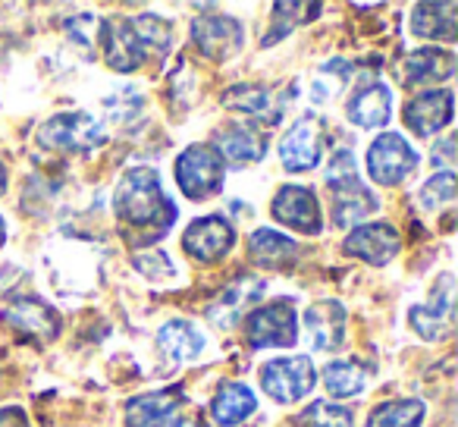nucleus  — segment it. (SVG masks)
Instances as JSON below:
<instances>
[{
    "mask_svg": "<svg viewBox=\"0 0 458 427\" xmlns=\"http://www.w3.org/2000/svg\"><path fill=\"white\" fill-rule=\"evenodd\" d=\"M249 249H251V258H255L258 264H267V268H280V264H286L295 258V243L276 230L251 233Z\"/></svg>",
    "mask_w": 458,
    "mask_h": 427,
    "instance_id": "bb28decb",
    "label": "nucleus"
},
{
    "mask_svg": "<svg viewBox=\"0 0 458 427\" xmlns=\"http://www.w3.org/2000/svg\"><path fill=\"white\" fill-rule=\"evenodd\" d=\"M0 427H29V418L22 408H0Z\"/></svg>",
    "mask_w": 458,
    "mask_h": 427,
    "instance_id": "72a5a7b5",
    "label": "nucleus"
},
{
    "mask_svg": "<svg viewBox=\"0 0 458 427\" xmlns=\"http://www.w3.org/2000/svg\"><path fill=\"white\" fill-rule=\"evenodd\" d=\"M220 158L233 160V164H255V160L264 158V141L255 129L249 126H229L216 135V148Z\"/></svg>",
    "mask_w": 458,
    "mask_h": 427,
    "instance_id": "4be33fe9",
    "label": "nucleus"
},
{
    "mask_svg": "<svg viewBox=\"0 0 458 427\" xmlns=\"http://www.w3.org/2000/svg\"><path fill=\"white\" fill-rule=\"evenodd\" d=\"M389 107H393V95L383 82H370L349 101V120L361 129L386 126Z\"/></svg>",
    "mask_w": 458,
    "mask_h": 427,
    "instance_id": "412c9836",
    "label": "nucleus"
},
{
    "mask_svg": "<svg viewBox=\"0 0 458 427\" xmlns=\"http://www.w3.org/2000/svg\"><path fill=\"white\" fill-rule=\"evenodd\" d=\"M330 185H333V218H336L339 226L355 224V220L368 218L370 210L377 208V198L368 192V185H361L358 173L355 176L336 179Z\"/></svg>",
    "mask_w": 458,
    "mask_h": 427,
    "instance_id": "f3484780",
    "label": "nucleus"
},
{
    "mask_svg": "<svg viewBox=\"0 0 458 427\" xmlns=\"http://www.w3.org/2000/svg\"><path fill=\"white\" fill-rule=\"evenodd\" d=\"M414 167H418V151L395 132L380 135V139H374V145L368 148V173H370V179L380 185L402 183Z\"/></svg>",
    "mask_w": 458,
    "mask_h": 427,
    "instance_id": "423d86ee",
    "label": "nucleus"
},
{
    "mask_svg": "<svg viewBox=\"0 0 458 427\" xmlns=\"http://www.w3.org/2000/svg\"><path fill=\"white\" fill-rule=\"evenodd\" d=\"M245 333H249V343L258 346V349H267V346H295L299 324H295L293 302H270V305L249 312Z\"/></svg>",
    "mask_w": 458,
    "mask_h": 427,
    "instance_id": "39448f33",
    "label": "nucleus"
},
{
    "mask_svg": "<svg viewBox=\"0 0 458 427\" xmlns=\"http://www.w3.org/2000/svg\"><path fill=\"white\" fill-rule=\"evenodd\" d=\"M233 243H236V230H233V224L223 220L220 214L195 220V224L182 233L185 252L201 264H210V261H216V258H223L233 249Z\"/></svg>",
    "mask_w": 458,
    "mask_h": 427,
    "instance_id": "6e6552de",
    "label": "nucleus"
},
{
    "mask_svg": "<svg viewBox=\"0 0 458 427\" xmlns=\"http://www.w3.org/2000/svg\"><path fill=\"white\" fill-rule=\"evenodd\" d=\"M274 218L299 233H320V204L314 192L301 185H286L274 198Z\"/></svg>",
    "mask_w": 458,
    "mask_h": 427,
    "instance_id": "4468645a",
    "label": "nucleus"
},
{
    "mask_svg": "<svg viewBox=\"0 0 458 427\" xmlns=\"http://www.w3.org/2000/svg\"><path fill=\"white\" fill-rule=\"evenodd\" d=\"M176 427H208L204 421H198V418H185L182 424H176Z\"/></svg>",
    "mask_w": 458,
    "mask_h": 427,
    "instance_id": "c9c22d12",
    "label": "nucleus"
},
{
    "mask_svg": "<svg viewBox=\"0 0 458 427\" xmlns=\"http://www.w3.org/2000/svg\"><path fill=\"white\" fill-rule=\"evenodd\" d=\"M324 387L333 399H349L368 387V374L352 362H330L324 368Z\"/></svg>",
    "mask_w": 458,
    "mask_h": 427,
    "instance_id": "cd10ccee",
    "label": "nucleus"
},
{
    "mask_svg": "<svg viewBox=\"0 0 458 427\" xmlns=\"http://www.w3.org/2000/svg\"><path fill=\"white\" fill-rule=\"evenodd\" d=\"M4 324L16 327V330L29 333L35 339H51L60 330L57 314L38 299H13L4 308Z\"/></svg>",
    "mask_w": 458,
    "mask_h": 427,
    "instance_id": "dca6fc26",
    "label": "nucleus"
},
{
    "mask_svg": "<svg viewBox=\"0 0 458 427\" xmlns=\"http://www.w3.org/2000/svg\"><path fill=\"white\" fill-rule=\"evenodd\" d=\"M4 192H7V167L0 164V195H4Z\"/></svg>",
    "mask_w": 458,
    "mask_h": 427,
    "instance_id": "f704fd0d",
    "label": "nucleus"
},
{
    "mask_svg": "<svg viewBox=\"0 0 458 427\" xmlns=\"http://www.w3.org/2000/svg\"><path fill=\"white\" fill-rule=\"evenodd\" d=\"M458 7L455 4H418L411 16V32L418 38L452 41L458 32Z\"/></svg>",
    "mask_w": 458,
    "mask_h": 427,
    "instance_id": "aec40b11",
    "label": "nucleus"
},
{
    "mask_svg": "<svg viewBox=\"0 0 458 427\" xmlns=\"http://www.w3.org/2000/svg\"><path fill=\"white\" fill-rule=\"evenodd\" d=\"M226 176L223 158L208 145H191L176 160V183L191 201H201L208 195H216Z\"/></svg>",
    "mask_w": 458,
    "mask_h": 427,
    "instance_id": "7ed1b4c3",
    "label": "nucleus"
},
{
    "mask_svg": "<svg viewBox=\"0 0 458 427\" xmlns=\"http://www.w3.org/2000/svg\"><path fill=\"white\" fill-rule=\"evenodd\" d=\"M345 252L368 264H386L399 252V233L389 224H364L349 233L345 239Z\"/></svg>",
    "mask_w": 458,
    "mask_h": 427,
    "instance_id": "2eb2a0df",
    "label": "nucleus"
},
{
    "mask_svg": "<svg viewBox=\"0 0 458 427\" xmlns=\"http://www.w3.org/2000/svg\"><path fill=\"white\" fill-rule=\"evenodd\" d=\"M455 57L449 51H439V47H420L411 57L405 60V82H437V79H449Z\"/></svg>",
    "mask_w": 458,
    "mask_h": 427,
    "instance_id": "393cba45",
    "label": "nucleus"
},
{
    "mask_svg": "<svg viewBox=\"0 0 458 427\" xmlns=\"http://www.w3.org/2000/svg\"><path fill=\"white\" fill-rule=\"evenodd\" d=\"M226 104L233 110H239V114H249L255 120L267 123H276L283 110H286V101L276 98L270 89H264V85H236V89H229Z\"/></svg>",
    "mask_w": 458,
    "mask_h": 427,
    "instance_id": "6ab92c4d",
    "label": "nucleus"
},
{
    "mask_svg": "<svg viewBox=\"0 0 458 427\" xmlns=\"http://www.w3.org/2000/svg\"><path fill=\"white\" fill-rule=\"evenodd\" d=\"M191 38L210 60H226L242 47V26L233 16H198L191 22Z\"/></svg>",
    "mask_w": 458,
    "mask_h": 427,
    "instance_id": "9d476101",
    "label": "nucleus"
},
{
    "mask_svg": "<svg viewBox=\"0 0 458 427\" xmlns=\"http://www.w3.org/2000/svg\"><path fill=\"white\" fill-rule=\"evenodd\" d=\"M349 76H352V70H349L345 60H333V64L320 66V73L311 82V101L327 104V101H333V98H339V91L345 89Z\"/></svg>",
    "mask_w": 458,
    "mask_h": 427,
    "instance_id": "c85d7f7f",
    "label": "nucleus"
},
{
    "mask_svg": "<svg viewBox=\"0 0 458 427\" xmlns=\"http://www.w3.org/2000/svg\"><path fill=\"white\" fill-rule=\"evenodd\" d=\"M4 236H7V224L0 220V243H4Z\"/></svg>",
    "mask_w": 458,
    "mask_h": 427,
    "instance_id": "e433bc0d",
    "label": "nucleus"
},
{
    "mask_svg": "<svg viewBox=\"0 0 458 427\" xmlns=\"http://www.w3.org/2000/svg\"><path fill=\"white\" fill-rule=\"evenodd\" d=\"M258 406L255 393L242 383H223L220 393L210 402V414H214L216 424H239L245 414H251Z\"/></svg>",
    "mask_w": 458,
    "mask_h": 427,
    "instance_id": "b1692460",
    "label": "nucleus"
},
{
    "mask_svg": "<svg viewBox=\"0 0 458 427\" xmlns=\"http://www.w3.org/2000/svg\"><path fill=\"white\" fill-rule=\"evenodd\" d=\"M116 214L132 226L166 230L173 224V218H176V208L164 195L160 176L151 167H132L120 179V189H116Z\"/></svg>",
    "mask_w": 458,
    "mask_h": 427,
    "instance_id": "f03ea898",
    "label": "nucleus"
},
{
    "mask_svg": "<svg viewBox=\"0 0 458 427\" xmlns=\"http://www.w3.org/2000/svg\"><path fill=\"white\" fill-rule=\"evenodd\" d=\"M185 396L179 387L135 396L126 406V427H173Z\"/></svg>",
    "mask_w": 458,
    "mask_h": 427,
    "instance_id": "9b49d317",
    "label": "nucleus"
},
{
    "mask_svg": "<svg viewBox=\"0 0 458 427\" xmlns=\"http://www.w3.org/2000/svg\"><path fill=\"white\" fill-rule=\"evenodd\" d=\"M433 164H437V167H452V164H455V139L437 141V154H433Z\"/></svg>",
    "mask_w": 458,
    "mask_h": 427,
    "instance_id": "473e14b6",
    "label": "nucleus"
},
{
    "mask_svg": "<svg viewBox=\"0 0 458 427\" xmlns=\"http://www.w3.org/2000/svg\"><path fill=\"white\" fill-rule=\"evenodd\" d=\"M261 289H264V283L255 280V277L236 280L220 299L214 302V305H210V312H208L210 320H214L216 327H233L239 320V314H245L258 299H261Z\"/></svg>",
    "mask_w": 458,
    "mask_h": 427,
    "instance_id": "a211bd4d",
    "label": "nucleus"
},
{
    "mask_svg": "<svg viewBox=\"0 0 458 427\" xmlns=\"http://www.w3.org/2000/svg\"><path fill=\"white\" fill-rule=\"evenodd\" d=\"M157 346L173 362H191V358H198L204 352V337L185 320H170L166 327H160Z\"/></svg>",
    "mask_w": 458,
    "mask_h": 427,
    "instance_id": "5701e85b",
    "label": "nucleus"
},
{
    "mask_svg": "<svg viewBox=\"0 0 458 427\" xmlns=\"http://www.w3.org/2000/svg\"><path fill=\"white\" fill-rule=\"evenodd\" d=\"M280 160L286 170L301 173L318 167L320 160V120L318 116H301L280 141Z\"/></svg>",
    "mask_w": 458,
    "mask_h": 427,
    "instance_id": "f8f14e48",
    "label": "nucleus"
},
{
    "mask_svg": "<svg viewBox=\"0 0 458 427\" xmlns=\"http://www.w3.org/2000/svg\"><path fill=\"white\" fill-rule=\"evenodd\" d=\"M104 60L116 73H132L148 60V54H166L170 47V22L160 16H120L101 22Z\"/></svg>",
    "mask_w": 458,
    "mask_h": 427,
    "instance_id": "f257e3e1",
    "label": "nucleus"
},
{
    "mask_svg": "<svg viewBox=\"0 0 458 427\" xmlns=\"http://www.w3.org/2000/svg\"><path fill=\"white\" fill-rule=\"evenodd\" d=\"M38 139L47 148H60V151H89L104 141V129L89 114H60L41 126Z\"/></svg>",
    "mask_w": 458,
    "mask_h": 427,
    "instance_id": "0eeeda50",
    "label": "nucleus"
},
{
    "mask_svg": "<svg viewBox=\"0 0 458 427\" xmlns=\"http://www.w3.org/2000/svg\"><path fill=\"white\" fill-rule=\"evenodd\" d=\"M424 412L427 408L420 399H393L370 412L368 427H420Z\"/></svg>",
    "mask_w": 458,
    "mask_h": 427,
    "instance_id": "a878e982",
    "label": "nucleus"
},
{
    "mask_svg": "<svg viewBox=\"0 0 458 427\" xmlns=\"http://www.w3.org/2000/svg\"><path fill=\"white\" fill-rule=\"evenodd\" d=\"M455 176H452L449 170L445 173H437L433 179H427L424 189H420V204H424L427 210H439L445 208V204L455 201Z\"/></svg>",
    "mask_w": 458,
    "mask_h": 427,
    "instance_id": "7c9ffc66",
    "label": "nucleus"
},
{
    "mask_svg": "<svg viewBox=\"0 0 458 427\" xmlns=\"http://www.w3.org/2000/svg\"><path fill=\"white\" fill-rule=\"evenodd\" d=\"M301 424L305 427H355V414L345 406L318 399L301 412Z\"/></svg>",
    "mask_w": 458,
    "mask_h": 427,
    "instance_id": "c756f323",
    "label": "nucleus"
},
{
    "mask_svg": "<svg viewBox=\"0 0 458 427\" xmlns=\"http://www.w3.org/2000/svg\"><path fill=\"white\" fill-rule=\"evenodd\" d=\"M314 380H318V374H314V364L308 355L276 358V362L264 364V371H261L264 393H270L276 402H286V406L311 393Z\"/></svg>",
    "mask_w": 458,
    "mask_h": 427,
    "instance_id": "20e7f679",
    "label": "nucleus"
},
{
    "mask_svg": "<svg viewBox=\"0 0 458 427\" xmlns=\"http://www.w3.org/2000/svg\"><path fill=\"white\" fill-rule=\"evenodd\" d=\"M305 333L314 352H333L343 346L345 337V312L339 302H314L305 312Z\"/></svg>",
    "mask_w": 458,
    "mask_h": 427,
    "instance_id": "ddd939ff",
    "label": "nucleus"
},
{
    "mask_svg": "<svg viewBox=\"0 0 458 427\" xmlns=\"http://www.w3.org/2000/svg\"><path fill=\"white\" fill-rule=\"evenodd\" d=\"M408 318H411V327L424 339H439L445 333V324H449V318H443V314H437L433 308H427V305L411 308V312H408Z\"/></svg>",
    "mask_w": 458,
    "mask_h": 427,
    "instance_id": "2f4dec72",
    "label": "nucleus"
},
{
    "mask_svg": "<svg viewBox=\"0 0 458 427\" xmlns=\"http://www.w3.org/2000/svg\"><path fill=\"white\" fill-rule=\"evenodd\" d=\"M452 107H455V98H452L449 89L420 91L405 104V126L420 139L437 135L439 129H445L452 123Z\"/></svg>",
    "mask_w": 458,
    "mask_h": 427,
    "instance_id": "1a4fd4ad",
    "label": "nucleus"
}]
</instances>
